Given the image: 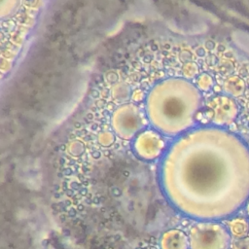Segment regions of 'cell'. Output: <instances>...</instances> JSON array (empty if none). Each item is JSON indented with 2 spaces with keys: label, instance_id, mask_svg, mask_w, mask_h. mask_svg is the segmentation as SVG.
I'll use <instances>...</instances> for the list:
<instances>
[{
  "label": "cell",
  "instance_id": "cell-1",
  "mask_svg": "<svg viewBox=\"0 0 249 249\" xmlns=\"http://www.w3.org/2000/svg\"><path fill=\"white\" fill-rule=\"evenodd\" d=\"M216 140L210 131H188L168 148L161 162L165 198L180 213L196 220L215 219L227 206L226 164Z\"/></svg>",
  "mask_w": 249,
  "mask_h": 249
},
{
  "label": "cell",
  "instance_id": "cell-2",
  "mask_svg": "<svg viewBox=\"0 0 249 249\" xmlns=\"http://www.w3.org/2000/svg\"><path fill=\"white\" fill-rule=\"evenodd\" d=\"M199 105V93L192 85L182 78H168L149 91L145 112L154 129L177 137L194 126Z\"/></svg>",
  "mask_w": 249,
  "mask_h": 249
},
{
  "label": "cell",
  "instance_id": "cell-3",
  "mask_svg": "<svg viewBox=\"0 0 249 249\" xmlns=\"http://www.w3.org/2000/svg\"><path fill=\"white\" fill-rule=\"evenodd\" d=\"M148 123L146 112L132 103L120 106L111 117L113 131L124 140L134 139Z\"/></svg>",
  "mask_w": 249,
  "mask_h": 249
},
{
  "label": "cell",
  "instance_id": "cell-4",
  "mask_svg": "<svg viewBox=\"0 0 249 249\" xmlns=\"http://www.w3.org/2000/svg\"><path fill=\"white\" fill-rule=\"evenodd\" d=\"M188 235L190 249H226V233L218 224L201 220L192 226Z\"/></svg>",
  "mask_w": 249,
  "mask_h": 249
},
{
  "label": "cell",
  "instance_id": "cell-5",
  "mask_svg": "<svg viewBox=\"0 0 249 249\" xmlns=\"http://www.w3.org/2000/svg\"><path fill=\"white\" fill-rule=\"evenodd\" d=\"M133 151L144 161H154L167 151L164 135L156 129H144L133 139Z\"/></svg>",
  "mask_w": 249,
  "mask_h": 249
},
{
  "label": "cell",
  "instance_id": "cell-6",
  "mask_svg": "<svg viewBox=\"0 0 249 249\" xmlns=\"http://www.w3.org/2000/svg\"><path fill=\"white\" fill-rule=\"evenodd\" d=\"M161 249H189V235L178 229L164 232L160 239Z\"/></svg>",
  "mask_w": 249,
  "mask_h": 249
},
{
  "label": "cell",
  "instance_id": "cell-7",
  "mask_svg": "<svg viewBox=\"0 0 249 249\" xmlns=\"http://www.w3.org/2000/svg\"><path fill=\"white\" fill-rule=\"evenodd\" d=\"M233 40L237 48L249 56V33L242 30H236L233 34Z\"/></svg>",
  "mask_w": 249,
  "mask_h": 249
},
{
  "label": "cell",
  "instance_id": "cell-8",
  "mask_svg": "<svg viewBox=\"0 0 249 249\" xmlns=\"http://www.w3.org/2000/svg\"><path fill=\"white\" fill-rule=\"evenodd\" d=\"M113 140H114L113 135H112L110 132H108V131L103 132L101 135H100V137H99V141H100V143H102L103 145H109V144H111V143L113 142Z\"/></svg>",
  "mask_w": 249,
  "mask_h": 249
}]
</instances>
